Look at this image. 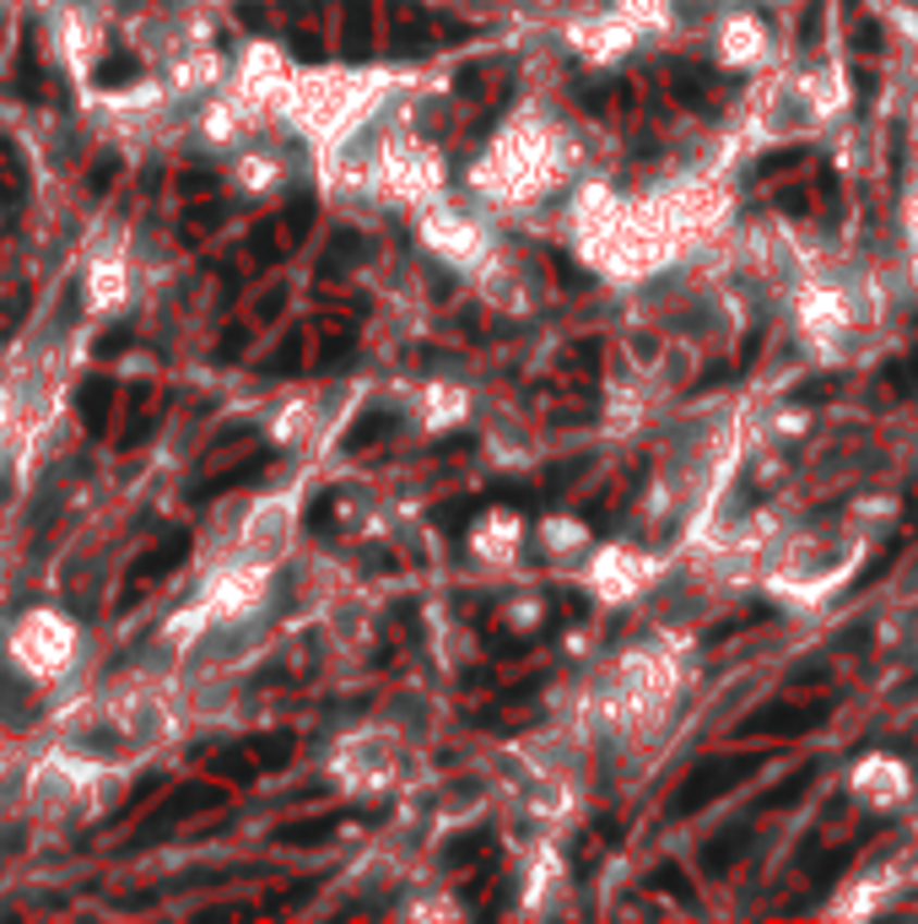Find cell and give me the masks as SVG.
<instances>
[{
	"instance_id": "cell-1",
	"label": "cell",
	"mask_w": 918,
	"mask_h": 924,
	"mask_svg": "<svg viewBox=\"0 0 918 924\" xmlns=\"http://www.w3.org/2000/svg\"><path fill=\"white\" fill-rule=\"evenodd\" d=\"M584 162H590V147L573 120L551 114L546 103H519L497 125L486 152L475 157L470 195L492 217H524L551 200H568L584 184Z\"/></svg>"
},
{
	"instance_id": "cell-2",
	"label": "cell",
	"mask_w": 918,
	"mask_h": 924,
	"mask_svg": "<svg viewBox=\"0 0 918 924\" xmlns=\"http://www.w3.org/2000/svg\"><path fill=\"white\" fill-rule=\"evenodd\" d=\"M681 676H686V643L675 632H648V638L627 643L590 681L579 730L616 736V741H648L665 725V714L675 709Z\"/></svg>"
},
{
	"instance_id": "cell-3",
	"label": "cell",
	"mask_w": 918,
	"mask_h": 924,
	"mask_svg": "<svg viewBox=\"0 0 918 924\" xmlns=\"http://www.w3.org/2000/svg\"><path fill=\"white\" fill-rule=\"evenodd\" d=\"M870 530L848 514V519H816V525H783L762 552V579L767 595H778L794 612H816L832 595H843L854 584V574L870 557Z\"/></svg>"
},
{
	"instance_id": "cell-4",
	"label": "cell",
	"mask_w": 918,
	"mask_h": 924,
	"mask_svg": "<svg viewBox=\"0 0 918 924\" xmlns=\"http://www.w3.org/2000/svg\"><path fill=\"white\" fill-rule=\"evenodd\" d=\"M848 114V76L838 60H805V65H772L762 87L752 93L735 141L746 147H789L816 141Z\"/></svg>"
},
{
	"instance_id": "cell-5",
	"label": "cell",
	"mask_w": 918,
	"mask_h": 924,
	"mask_svg": "<svg viewBox=\"0 0 918 924\" xmlns=\"http://www.w3.org/2000/svg\"><path fill=\"white\" fill-rule=\"evenodd\" d=\"M406 763H411V747L395 725H362L330 752V778L346 794L373 800V794H389L406 784Z\"/></svg>"
},
{
	"instance_id": "cell-6",
	"label": "cell",
	"mask_w": 918,
	"mask_h": 924,
	"mask_svg": "<svg viewBox=\"0 0 918 924\" xmlns=\"http://www.w3.org/2000/svg\"><path fill=\"white\" fill-rule=\"evenodd\" d=\"M703 38H708V49H714V60L724 71L767 76L772 65H783L778 60V27L767 22L752 0H724L714 11V22L703 27Z\"/></svg>"
},
{
	"instance_id": "cell-7",
	"label": "cell",
	"mask_w": 918,
	"mask_h": 924,
	"mask_svg": "<svg viewBox=\"0 0 918 924\" xmlns=\"http://www.w3.org/2000/svg\"><path fill=\"white\" fill-rule=\"evenodd\" d=\"M659 584V557L637 541H611L584 557V590L606 606H632Z\"/></svg>"
},
{
	"instance_id": "cell-8",
	"label": "cell",
	"mask_w": 918,
	"mask_h": 924,
	"mask_svg": "<svg viewBox=\"0 0 918 924\" xmlns=\"http://www.w3.org/2000/svg\"><path fill=\"white\" fill-rule=\"evenodd\" d=\"M848 789H854V800L870 805V811H903V805L914 800V768H908L903 757H892V752H870V757L854 768Z\"/></svg>"
},
{
	"instance_id": "cell-9",
	"label": "cell",
	"mask_w": 918,
	"mask_h": 924,
	"mask_svg": "<svg viewBox=\"0 0 918 924\" xmlns=\"http://www.w3.org/2000/svg\"><path fill=\"white\" fill-rule=\"evenodd\" d=\"M470 552L475 563L486 568H513L519 552H524V519L513 508H486L475 525H470Z\"/></svg>"
},
{
	"instance_id": "cell-10",
	"label": "cell",
	"mask_w": 918,
	"mask_h": 924,
	"mask_svg": "<svg viewBox=\"0 0 918 924\" xmlns=\"http://www.w3.org/2000/svg\"><path fill=\"white\" fill-rule=\"evenodd\" d=\"M16 654L27 670H60V660L71 654V627L54 621V616H33L16 638Z\"/></svg>"
},
{
	"instance_id": "cell-11",
	"label": "cell",
	"mask_w": 918,
	"mask_h": 924,
	"mask_svg": "<svg viewBox=\"0 0 918 924\" xmlns=\"http://www.w3.org/2000/svg\"><path fill=\"white\" fill-rule=\"evenodd\" d=\"M411 411H417V422H422L427 433H449V428H459V422L470 417V395H464L459 384H449V379H444V384H422Z\"/></svg>"
},
{
	"instance_id": "cell-12",
	"label": "cell",
	"mask_w": 918,
	"mask_h": 924,
	"mask_svg": "<svg viewBox=\"0 0 918 924\" xmlns=\"http://www.w3.org/2000/svg\"><path fill=\"white\" fill-rule=\"evenodd\" d=\"M535 541H541L551 557H568V563H579V557H590V552H595L590 525H584V519H573V514H551V519H541Z\"/></svg>"
},
{
	"instance_id": "cell-13",
	"label": "cell",
	"mask_w": 918,
	"mask_h": 924,
	"mask_svg": "<svg viewBox=\"0 0 918 924\" xmlns=\"http://www.w3.org/2000/svg\"><path fill=\"white\" fill-rule=\"evenodd\" d=\"M903 244H908V255L918 266V168H914V184H908V200H903Z\"/></svg>"
},
{
	"instance_id": "cell-14",
	"label": "cell",
	"mask_w": 918,
	"mask_h": 924,
	"mask_svg": "<svg viewBox=\"0 0 918 924\" xmlns=\"http://www.w3.org/2000/svg\"><path fill=\"white\" fill-rule=\"evenodd\" d=\"M752 5H799V0H752Z\"/></svg>"
}]
</instances>
